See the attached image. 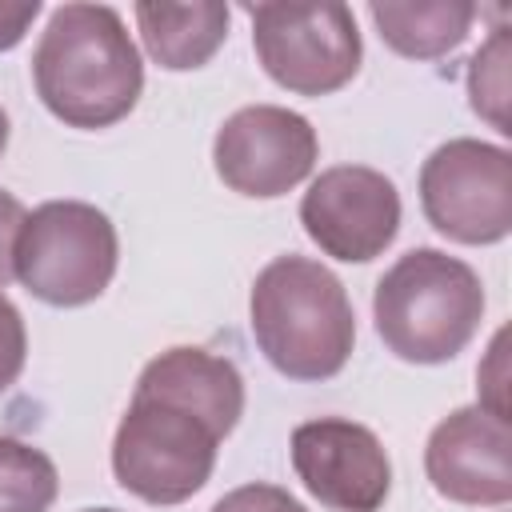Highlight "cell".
Returning <instances> with one entry per match:
<instances>
[{
  "mask_svg": "<svg viewBox=\"0 0 512 512\" xmlns=\"http://www.w3.org/2000/svg\"><path fill=\"white\" fill-rule=\"evenodd\" d=\"M424 472L432 488L452 504L504 508L512 500L508 420L480 404L448 412L424 444Z\"/></svg>",
  "mask_w": 512,
  "mask_h": 512,
  "instance_id": "obj_11",
  "label": "cell"
},
{
  "mask_svg": "<svg viewBox=\"0 0 512 512\" xmlns=\"http://www.w3.org/2000/svg\"><path fill=\"white\" fill-rule=\"evenodd\" d=\"M136 28L148 56L168 72H192L208 64L228 36V4H136Z\"/></svg>",
  "mask_w": 512,
  "mask_h": 512,
  "instance_id": "obj_13",
  "label": "cell"
},
{
  "mask_svg": "<svg viewBox=\"0 0 512 512\" xmlns=\"http://www.w3.org/2000/svg\"><path fill=\"white\" fill-rule=\"evenodd\" d=\"M24 204L0 188V288H8V280L16 276V236H20V224H24Z\"/></svg>",
  "mask_w": 512,
  "mask_h": 512,
  "instance_id": "obj_19",
  "label": "cell"
},
{
  "mask_svg": "<svg viewBox=\"0 0 512 512\" xmlns=\"http://www.w3.org/2000/svg\"><path fill=\"white\" fill-rule=\"evenodd\" d=\"M252 48L268 80L296 96H328L344 88L364 60L356 16L348 4H248Z\"/></svg>",
  "mask_w": 512,
  "mask_h": 512,
  "instance_id": "obj_6",
  "label": "cell"
},
{
  "mask_svg": "<svg viewBox=\"0 0 512 512\" xmlns=\"http://www.w3.org/2000/svg\"><path fill=\"white\" fill-rule=\"evenodd\" d=\"M292 468L300 484L332 512H380L392 488V464L380 436L344 416L304 420L292 432Z\"/></svg>",
  "mask_w": 512,
  "mask_h": 512,
  "instance_id": "obj_10",
  "label": "cell"
},
{
  "mask_svg": "<svg viewBox=\"0 0 512 512\" xmlns=\"http://www.w3.org/2000/svg\"><path fill=\"white\" fill-rule=\"evenodd\" d=\"M428 224L456 244H496L512 232V156L500 144L456 136L420 168Z\"/></svg>",
  "mask_w": 512,
  "mask_h": 512,
  "instance_id": "obj_7",
  "label": "cell"
},
{
  "mask_svg": "<svg viewBox=\"0 0 512 512\" xmlns=\"http://www.w3.org/2000/svg\"><path fill=\"white\" fill-rule=\"evenodd\" d=\"M316 156L320 140L308 116L280 104H248L232 112L212 140L216 176L252 200H276L304 184Z\"/></svg>",
  "mask_w": 512,
  "mask_h": 512,
  "instance_id": "obj_8",
  "label": "cell"
},
{
  "mask_svg": "<svg viewBox=\"0 0 512 512\" xmlns=\"http://www.w3.org/2000/svg\"><path fill=\"white\" fill-rule=\"evenodd\" d=\"M468 100L500 136H508V28H496L468 60Z\"/></svg>",
  "mask_w": 512,
  "mask_h": 512,
  "instance_id": "obj_16",
  "label": "cell"
},
{
  "mask_svg": "<svg viewBox=\"0 0 512 512\" xmlns=\"http://www.w3.org/2000/svg\"><path fill=\"white\" fill-rule=\"evenodd\" d=\"M248 324L264 360L300 384L332 380L356 344L352 300L332 268L312 256H276L252 280Z\"/></svg>",
  "mask_w": 512,
  "mask_h": 512,
  "instance_id": "obj_2",
  "label": "cell"
},
{
  "mask_svg": "<svg viewBox=\"0 0 512 512\" xmlns=\"http://www.w3.org/2000/svg\"><path fill=\"white\" fill-rule=\"evenodd\" d=\"M28 360V332L20 308L0 292V396L20 380Z\"/></svg>",
  "mask_w": 512,
  "mask_h": 512,
  "instance_id": "obj_17",
  "label": "cell"
},
{
  "mask_svg": "<svg viewBox=\"0 0 512 512\" xmlns=\"http://www.w3.org/2000/svg\"><path fill=\"white\" fill-rule=\"evenodd\" d=\"M368 16L380 28V40L408 60H436L464 44L476 4L468 0H416V4H368Z\"/></svg>",
  "mask_w": 512,
  "mask_h": 512,
  "instance_id": "obj_14",
  "label": "cell"
},
{
  "mask_svg": "<svg viewBox=\"0 0 512 512\" xmlns=\"http://www.w3.org/2000/svg\"><path fill=\"white\" fill-rule=\"evenodd\" d=\"M220 440L224 436L200 412L132 392L112 436V476L144 504H184L208 484Z\"/></svg>",
  "mask_w": 512,
  "mask_h": 512,
  "instance_id": "obj_4",
  "label": "cell"
},
{
  "mask_svg": "<svg viewBox=\"0 0 512 512\" xmlns=\"http://www.w3.org/2000/svg\"><path fill=\"white\" fill-rule=\"evenodd\" d=\"M56 492V464L40 448L16 436H0V512H48Z\"/></svg>",
  "mask_w": 512,
  "mask_h": 512,
  "instance_id": "obj_15",
  "label": "cell"
},
{
  "mask_svg": "<svg viewBox=\"0 0 512 512\" xmlns=\"http://www.w3.org/2000/svg\"><path fill=\"white\" fill-rule=\"evenodd\" d=\"M84 512H120V508H84Z\"/></svg>",
  "mask_w": 512,
  "mask_h": 512,
  "instance_id": "obj_22",
  "label": "cell"
},
{
  "mask_svg": "<svg viewBox=\"0 0 512 512\" xmlns=\"http://www.w3.org/2000/svg\"><path fill=\"white\" fill-rule=\"evenodd\" d=\"M36 16H40V0H0V52L16 48Z\"/></svg>",
  "mask_w": 512,
  "mask_h": 512,
  "instance_id": "obj_20",
  "label": "cell"
},
{
  "mask_svg": "<svg viewBox=\"0 0 512 512\" xmlns=\"http://www.w3.org/2000/svg\"><path fill=\"white\" fill-rule=\"evenodd\" d=\"M40 104L68 128H112L144 92V60L108 4H60L32 52Z\"/></svg>",
  "mask_w": 512,
  "mask_h": 512,
  "instance_id": "obj_1",
  "label": "cell"
},
{
  "mask_svg": "<svg viewBox=\"0 0 512 512\" xmlns=\"http://www.w3.org/2000/svg\"><path fill=\"white\" fill-rule=\"evenodd\" d=\"M384 348L408 364H444L468 348L484 320V284L472 264L440 252H404L372 292Z\"/></svg>",
  "mask_w": 512,
  "mask_h": 512,
  "instance_id": "obj_3",
  "label": "cell"
},
{
  "mask_svg": "<svg viewBox=\"0 0 512 512\" xmlns=\"http://www.w3.org/2000/svg\"><path fill=\"white\" fill-rule=\"evenodd\" d=\"M300 224L324 256L368 264L400 232V192L368 164H336L308 184Z\"/></svg>",
  "mask_w": 512,
  "mask_h": 512,
  "instance_id": "obj_9",
  "label": "cell"
},
{
  "mask_svg": "<svg viewBox=\"0 0 512 512\" xmlns=\"http://www.w3.org/2000/svg\"><path fill=\"white\" fill-rule=\"evenodd\" d=\"M140 396H160L200 412L220 436H228L244 416V376L232 360L204 348H168L144 364L136 380Z\"/></svg>",
  "mask_w": 512,
  "mask_h": 512,
  "instance_id": "obj_12",
  "label": "cell"
},
{
  "mask_svg": "<svg viewBox=\"0 0 512 512\" xmlns=\"http://www.w3.org/2000/svg\"><path fill=\"white\" fill-rule=\"evenodd\" d=\"M212 512H308L288 488H280V484H240V488H232V492H224L216 504H212Z\"/></svg>",
  "mask_w": 512,
  "mask_h": 512,
  "instance_id": "obj_18",
  "label": "cell"
},
{
  "mask_svg": "<svg viewBox=\"0 0 512 512\" xmlns=\"http://www.w3.org/2000/svg\"><path fill=\"white\" fill-rule=\"evenodd\" d=\"M4 148H8V112L0 108V156H4Z\"/></svg>",
  "mask_w": 512,
  "mask_h": 512,
  "instance_id": "obj_21",
  "label": "cell"
},
{
  "mask_svg": "<svg viewBox=\"0 0 512 512\" xmlns=\"http://www.w3.org/2000/svg\"><path fill=\"white\" fill-rule=\"evenodd\" d=\"M116 224L84 200L32 208L16 236V280L52 308L92 304L116 276Z\"/></svg>",
  "mask_w": 512,
  "mask_h": 512,
  "instance_id": "obj_5",
  "label": "cell"
}]
</instances>
